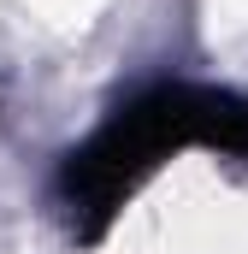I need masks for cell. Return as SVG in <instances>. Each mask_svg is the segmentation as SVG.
I'll return each instance as SVG.
<instances>
[{"label":"cell","instance_id":"obj_1","mask_svg":"<svg viewBox=\"0 0 248 254\" xmlns=\"http://www.w3.org/2000/svg\"><path fill=\"white\" fill-rule=\"evenodd\" d=\"M178 148H213L248 160V95L207 83H148L113 107V119L60 166V201L77 243H101L124 201L142 190Z\"/></svg>","mask_w":248,"mask_h":254}]
</instances>
